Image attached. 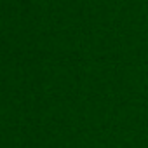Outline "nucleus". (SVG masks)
Instances as JSON below:
<instances>
[]
</instances>
